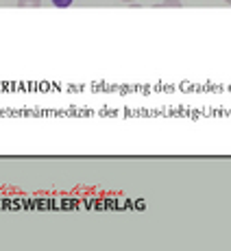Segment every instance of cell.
<instances>
[{
  "mask_svg": "<svg viewBox=\"0 0 231 251\" xmlns=\"http://www.w3.org/2000/svg\"><path fill=\"white\" fill-rule=\"evenodd\" d=\"M50 2H52V4H55V7H57V9H68V7H70V4H72V2H74V0H50Z\"/></svg>",
  "mask_w": 231,
  "mask_h": 251,
  "instance_id": "obj_1",
  "label": "cell"
},
{
  "mask_svg": "<svg viewBox=\"0 0 231 251\" xmlns=\"http://www.w3.org/2000/svg\"><path fill=\"white\" fill-rule=\"evenodd\" d=\"M18 4L20 7H40L42 0H18Z\"/></svg>",
  "mask_w": 231,
  "mask_h": 251,
  "instance_id": "obj_2",
  "label": "cell"
},
{
  "mask_svg": "<svg viewBox=\"0 0 231 251\" xmlns=\"http://www.w3.org/2000/svg\"><path fill=\"white\" fill-rule=\"evenodd\" d=\"M181 0H162L160 2V7H181Z\"/></svg>",
  "mask_w": 231,
  "mask_h": 251,
  "instance_id": "obj_3",
  "label": "cell"
},
{
  "mask_svg": "<svg viewBox=\"0 0 231 251\" xmlns=\"http://www.w3.org/2000/svg\"><path fill=\"white\" fill-rule=\"evenodd\" d=\"M122 2H136V0H122Z\"/></svg>",
  "mask_w": 231,
  "mask_h": 251,
  "instance_id": "obj_4",
  "label": "cell"
},
{
  "mask_svg": "<svg viewBox=\"0 0 231 251\" xmlns=\"http://www.w3.org/2000/svg\"><path fill=\"white\" fill-rule=\"evenodd\" d=\"M225 2H229V4H231V0H225Z\"/></svg>",
  "mask_w": 231,
  "mask_h": 251,
  "instance_id": "obj_5",
  "label": "cell"
}]
</instances>
